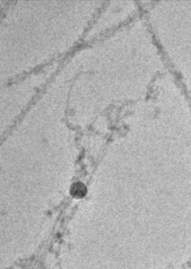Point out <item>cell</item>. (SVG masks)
Wrapping results in <instances>:
<instances>
[{
  "instance_id": "6da1fadb",
  "label": "cell",
  "mask_w": 191,
  "mask_h": 269,
  "mask_svg": "<svg viewBox=\"0 0 191 269\" xmlns=\"http://www.w3.org/2000/svg\"><path fill=\"white\" fill-rule=\"evenodd\" d=\"M86 193V186L82 183H77L73 185L71 189V194L77 198H81L84 197Z\"/></svg>"
}]
</instances>
